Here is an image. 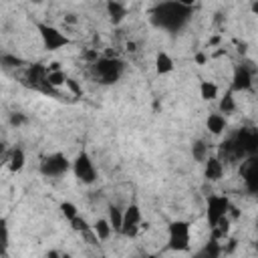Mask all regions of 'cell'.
I'll use <instances>...</instances> for the list:
<instances>
[{
  "label": "cell",
  "mask_w": 258,
  "mask_h": 258,
  "mask_svg": "<svg viewBox=\"0 0 258 258\" xmlns=\"http://www.w3.org/2000/svg\"><path fill=\"white\" fill-rule=\"evenodd\" d=\"M236 93H232V91H228L222 99H220V103H218V113H222V115H232L234 111H236V97H234Z\"/></svg>",
  "instance_id": "obj_22"
},
{
  "label": "cell",
  "mask_w": 258,
  "mask_h": 258,
  "mask_svg": "<svg viewBox=\"0 0 258 258\" xmlns=\"http://www.w3.org/2000/svg\"><path fill=\"white\" fill-rule=\"evenodd\" d=\"M143 228V214H141V208L137 204H129L125 210H123V222H121V232L123 236L127 238H133L137 236V232Z\"/></svg>",
  "instance_id": "obj_9"
},
{
  "label": "cell",
  "mask_w": 258,
  "mask_h": 258,
  "mask_svg": "<svg viewBox=\"0 0 258 258\" xmlns=\"http://www.w3.org/2000/svg\"><path fill=\"white\" fill-rule=\"evenodd\" d=\"M107 220H109V224H111V228H113V232H121V222H123V210L119 208V206H109L107 208Z\"/></svg>",
  "instance_id": "obj_21"
},
{
  "label": "cell",
  "mask_w": 258,
  "mask_h": 258,
  "mask_svg": "<svg viewBox=\"0 0 258 258\" xmlns=\"http://www.w3.org/2000/svg\"><path fill=\"white\" fill-rule=\"evenodd\" d=\"M0 62H2L4 67H8V69H16V67H20L24 60H22L20 56H16V54H2V56H0Z\"/></svg>",
  "instance_id": "obj_29"
},
{
  "label": "cell",
  "mask_w": 258,
  "mask_h": 258,
  "mask_svg": "<svg viewBox=\"0 0 258 258\" xmlns=\"http://www.w3.org/2000/svg\"><path fill=\"white\" fill-rule=\"evenodd\" d=\"M127 48H129L131 52H135V50H137V48H135V42H127Z\"/></svg>",
  "instance_id": "obj_35"
},
{
  "label": "cell",
  "mask_w": 258,
  "mask_h": 258,
  "mask_svg": "<svg viewBox=\"0 0 258 258\" xmlns=\"http://www.w3.org/2000/svg\"><path fill=\"white\" fill-rule=\"evenodd\" d=\"M6 165H8V169H10L12 173H18V171H22V169H24V165H26V153H24L20 147L12 149V151L8 153Z\"/></svg>",
  "instance_id": "obj_18"
},
{
  "label": "cell",
  "mask_w": 258,
  "mask_h": 258,
  "mask_svg": "<svg viewBox=\"0 0 258 258\" xmlns=\"http://www.w3.org/2000/svg\"><path fill=\"white\" fill-rule=\"evenodd\" d=\"M210 155V149H208V143L204 139H196L191 143V157L198 161V163H204V159Z\"/></svg>",
  "instance_id": "obj_24"
},
{
  "label": "cell",
  "mask_w": 258,
  "mask_h": 258,
  "mask_svg": "<svg viewBox=\"0 0 258 258\" xmlns=\"http://www.w3.org/2000/svg\"><path fill=\"white\" fill-rule=\"evenodd\" d=\"M198 256H204V258H218V256H222V246H220V240H216V238H212L200 252H198Z\"/></svg>",
  "instance_id": "obj_25"
},
{
  "label": "cell",
  "mask_w": 258,
  "mask_h": 258,
  "mask_svg": "<svg viewBox=\"0 0 258 258\" xmlns=\"http://www.w3.org/2000/svg\"><path fill=\"white\" fill-rule=\"evenodd\" d=\"M8 123L18 129V127H22V125L28 123V117H26L24 113H20V111H12V113L8 115Z\"/></svg>",
  "instance_id": "obj_28"
},
{
  "label": "cell",
  "mask_w": 258,
  "mask_h": 258,
  "mask_svg": "<svg viewBox=\"0 0 258 258\" xmlns=\"http://www.w3.org/2000/svg\"><path fill=\"white\" fill-rule=\"evenodd\" d=\"M36 30H38V36L42 40V46L48 50V52H54V50H60L64 46H69L73 40L69 38V34H64L60 28L48 24V22H38L36 24Z\"/></svg>",
  "instance_id": "obj_4"
},
{
  "label": "cell",
  "mask_w": 258,
  "mask_h": 258,
  "mask_svg": "<svg viewBox=\"0 0 258 258\" xmlns=\"http://www.w3.org/2000/svg\"><path fill=\"white\" fill-rule=\"evenodd\" d=\"M69 224H71V228L75 230V232H81V234H85V232H89L91 230V226H89V222L81 216V214H77L73 220H69Z\"/></svg>",
  "instance_id": "obj_27"
},
{
  "label": "cell",
  "mask_w": 258,
  "mask_h": 258,
  "mask_svg": "<svg viewBox=\"0 0 258 258\" xmlns=\"http://www.w3.org/2000/svg\"><path fill=\"white\" fill-rule=\"evenodd\" d=\"M204 175L208 181H220L224 177V161L218 155H208L204 159Z\"/></svg>",
  "instance_id": "obj_13"
},
{
  "label": "cell",
  "mask_w": 258,
  "mask_h": 258,
  "mask_svg": "<svg viewBox=\"0 0 258 258\" xmlns=\"http://www.w3.org/2000/svg\"><path fill=\"white\" fill-rule=\"evenodd\" d=\"M191 14H194V8L183 6L175 0H165L151 10V22L161 30L177 32L191 20Z\"/></svg>",
  "instance_id": "obj_1"
},
{
  "label": "cell",
  "mask_w": 258,
  "mask_h": 258,
  "mask_svg": "<svg viewBox=\"0 0 258 258\" xmlns=\"http://www.w3.org/2000/svg\"><path fill=\"white\" fill-rule=\"evenodd\" d=\"M64 20H67V22H75L77 18H75V14H67V16H64Z\"/></svg>",
  "instance_id": "obj_34"
},
{
  "label": "cell",
  "mask_w": 258,
  "mask_h": 258,
  "mask_svg": "<svg viewBox=\"0 0 258 258\" xmlns=\"http://www.w3.org/2000/svg\"><path fill=\"white\" fill-rule=\"evenodd\" d=\"M196 60H198L200 64H204V62H206V54H202V52H200V54H196Z\"/></svg>",
  "instance_id": "obj_32"
},
{
  "label": "cell",
  "mask_w": 258,
  "mask_h": 258,
  "mask_svg": "<svg viewBox=\"0 0 258 258\" xmlns=\"http://www.w3.org/2000/svg\"><path fill=\"white\" fill-rule=\"evenodd\" d=\"M91 228H93V232H95L97 240H101V242L109 240V238H111V234H113V228H111V224H109V220H107V218H99Z\"/></svg>",
  "instance_id": "obj_20"
},
{
  "label": "cell",
  "mask_w": 258,
  "mask_h": 258,
  "mask_svg": "<svg viewBox=\"0 0 258 258\" xmlns=\"http://www.w3.org/2000/svg\"><path fill=\"white\" fill-rule=\"evenodd\" d=\"M175 2H179V4H183V6H189V8H194V4H196L198 0H175Z\"/></svg>",
  "instance_id": "obj_31"
},
{
  "label": "cell",
  "mask_w": 258,
  "mask_h": 258,
  "mask_svg": "<svg viewBox=\"0 0 258 258\" xmlns=\"http://www.w3.org/2000/svg\"><path fill=\"white\" fill-rule=\"evenodd\" d=\"M107 16L111 20V24H121L127 18V6L121 0H107Z\"/></svg>",
  "instance_id": "obj_15"
},
{
  "label": "cell",
  "mask_w": 258,
  "mask_h": 258,
  "mask_svg": "<svg viewBox=\"0 0 258 258\" xmlns=\"http://www.w3.org/2000/svg\"><path fill=\"white\" fill-rule=\"evenodd\" d=\"M200 97H202L204 101H216V99L220 97V89H218V85H216L214 81L204 79V81L200 83Z\"/></svg>",
  "instance_id": "obj_19"
},
{
  "label": "cell",
  "mask_w": 258,
  "mask_h": 258,
  "mask_svg": "<svg viewBox=\"0 0 258 258\" xmlns=\"http://www.w3.org/2000/svg\"><path fill=\"white\" fill-rule=\"evenodd\" d=\"M93 73L101 85H115L125 73V62L117 56H99L93 62Z\"/></svg>",
  "instance_id": "obj_2"
},
{
  "label": "cell",
  "mask_w": 258,
  "mask_h": 258,
  "mask_svg": "<svg viewBox=\"0 0 258 258\" xmlns=\"http://www.w3.org/2000/svg\"><path fill=\"white\" fill-rule=\"evenodd\" d=\"M232 141H234L238 159L258 153V131L256 129H240L236 135H232Z\"/></svg>",
  "instance_id": "obj_7"
},
{
  "label": "cell",
  "mask_w": 258,
  "mask_h": 258,
  "mask_svg": "<svg viewBox=\"0 0 258 258\" xmlns=\"http://www.w3.org/2000/svg\"><path fill=\"white\" fill-rule=\"evenodd\" d=\"M58 210H60V214H62V218H64V220H73L77 214H81V212H79V208H77L73 202H69V200L60 202Z\"/></svg>",
  "instance_id": "obj_26"
},
{
  "label": "cell",
  "mask_w": 258,
  "mask_h": 258,
  "mask_svg": "<svg viewBox=\"0 0 258 258\" xmlns=\"http://www.w3.org/2000/svg\"><path fill=\"white\" fill-rule=\"evenodd\" d=\"M64 87L73 93V97H83V89H81V83L77 81V79H73V77H67V81H64Z\"/></svg>",
  "instance_id": "obj_30"
},
{
  "label": "cell",
  "mask_w": 258,
  "mask_h": 258,
  "mask_svg": "<svg viewBox=\"0 0 258 258\" xmlns=\"http://www.w3.org/2000/svg\"><path fill=\"white\" fill-rule=\"evenodd\" d=\"M240 175H242L246 189L250 194H256L258 191V159H256V155L244 157V165L240 167Z\"/></svg>",
  "instance_id": "obj_11"
},
{
  "label": "cell",
  "mask_w": 258,
  "mask_h": 258,
  "mask_svg": "<svg viewBox=\"0 0 258 258\" xmlns=\"http://www.w3.org/2000/svg\"><path fill=\"white\" fill-rule=\"evenodd\" d=\"M71 169H73L75 177L85 185H91L97 181V167L93 163V157L87 151H79L75 155V159L71 161Z\"/></svg>",
  "instance_id": "obj_5"
},
{
  "label": "cell",
  "mask_w": 258,
  "mask_h": 258,
  "mask_svg": "<svg viewBox=\"0 0 258 258\" xmlns=\"http://www.w3.org/2000/svg\"><path fill=\"white\" fill-rule=\"evenodd\" d=\"M8 246H10V228H8V220L0 218V256L8 254Z\"/></svg>",
  "instance_id": "obj_23"
},
{
  "label": "cell",
  "mask_w": 258,
  "mask_h": 258,
  "mask_svg": "<svg viewBox=\"0 0 258 258\" xmlns=\"http://www.w3.org/2000/svg\"><path fill=\"white\" fill-rule=\"evenodd\" d=\"M44 79H46V67H44L42 62H34V64H30V67L26 69L24 81H26V85H28V87H32V89H38V91H44V93H48Z\"/></svg>",
  "instance_id": "obj_12"
},
{
  "label": "cell",
  "mask_w": 258,
  "mask_h": 258,
  "mask_svg": "<svg viewBox=\"0 0 258 258\" xmlns=\"http://www.w3.org/2000/svg\"><path fill=\"white\" fill-rule=\"evenodd\" d=\"M32 4H42V0H30Z\"/></svg>",
  "instance_id": "obj_36"
},
{
  "label": "cell",
  "mask_w": 258,
  "mask_h": 258,
  "mask_svg": "<svg viewBox=\"0 0 258 258\" xmlns=\"http://www.w3.org/2000/svg\"><path fill=\"white\" fill-rule=\"evenodd\" d=\"M64 81H67V73L60 67H46V79H44V83H46V89L50 93H54L56 89L64 87Z\"/></svg>",
  "instance_id": "obj_14"
},
{
  "label": "cell",
  "mask_w": 258,
  "mask_h": 258,
  "mask_svg": "<svg viewBox=\"0 0 258 258\" xmlns=\"http://www.w3.org/2000/svg\"><path fill=\"white\" fill-rule=\"evenodd\" d=\"M155 73L157 75H169V73H173V69H175V60L171 58V54H167V52H163V50H159L157 54H155Z\"/></svg>",
  "instance_id": "obj_16"
},
{
  "label": "cell",
  "mask_w": 258,
  "mask_h": 258,
  "mask_svg": "<svg viewBox=\"0 0 258 258\" xmlns=\"http://www.w3.org/2000/svg\"><path fill=\"white\" fill-rule=\"evenodd\" d=\"M254 85V73L250 67L246 64H238L234 69V75H232V83H230V91L232 93H246L250 91Z\"/></svg>",
  "instance_id": "obj_10"
},
{
  "label": "cell",
  "mask_w": 258,
  "mask_h": 258,
  "mask_svg": "<svg viewBox=\"0 0 258 258\" xmlns=\"http://www.w3.org/2000/svg\"><path fill=\"white\" fill-rule=\"evenodd\" d=\"M191 246V224L187 220H173L167 226V248L173 252H187Z\"/></svg>",
  "instance_id": "obj_3"
},
{
  "label": "cell",
  "mask_w": 258,
  "mask_h": 258,
  "mask_svg": "<svg viewBox=\"0 0 258 258\" xmlns=\"http://www.w3.org/2000/svg\"><path fill=\"white\" fill-rule=\"evenodd\" d=\"M230 198L228 196H220V194H214L208 198V204H206V218H208V226L214 228L222 218L228 216L230 212Z\"/></svg>",
  "instance_id": "obj_8"
},
{
  "label": "cell",
  "mask_w": 258,
  "mask_h": 258,
  "mask_svg": "<svg viewBox=\"0 0 258 258\" xmlns=\"http://www.w3.org/2000/svg\"><path fill=\"white\" fill-rule=\"evenodd\" d=\"M206 127L212 135H222L228 127V121H226V115L222 113H210L208 119H206Z\"/></svg>",
  "instance_id": "obj_17"
},
{
  "label": "cell",
  "mask_w": 258,
  "mask_h": 258,
  "mask_svg": "<svg viewBox=\"0 0 258 258\" xmlns=\"http://www.w3.org/2000/svg\"><path fill=\"white\" fill-rule=\"evenodd\" d=\"M38 169L44 177H60L71 169V159L64 153L54 151V153H48L40 159Z\"/></svg>",
  "instance_id": "obj_6"
},
{
  "label": "cell",
  "mask_w": 258,
  "mask_h": 258,
  "mask_svg": "<svg viewBox=\"0 0 258 258\" xmlns=\"http://www.w3.org/2000/svg\"><path fill=\"white\" fill-rule=\"evenodd\" d=\"M4 153H6V143H4V141H0V157H2Z\"/></svg>",
  "instance_id": "obj_33"
}]
</instances>
